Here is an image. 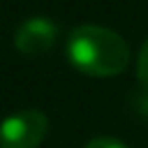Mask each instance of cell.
<instances>
[{
  "label": "cell",
  "mask_w": 148,
  "mask_h": 148,
  "mask_svg": "<svg viewBox=\"0 0 148 148\" xmlns=\"http://www.w3.org/2000/svg\"><path fill=\"white\" fill-rule=\"evenodd\" d=\"M65 55L72 68L79 72L96 79H107L118 76L129 68L131 48L116 31L96 24H83L70 33Z\"/></svg>",
  "instance_id": "6da1fadb"
},
{
  "label": "cell",
  "mask_w": 148,
  "mask_h": 148,
  "mask_svg": "<svg viewBox=\"0 0 148 148\" xmlns=\"http://www.w3.org/2000/svg\"><path fill=\"white\" fill-rule=\"evenodd\" d=\"M48 118L42 111L24 109L0 122V148H37L46 139Z\"/></svg>",
  "instance_id": "7a4b0ae2"
},
{
  "label": "cell",
  "mask_w": 148,
  "mask_h": 148,
  "mask_svg": "<svg viewBox=\"0 0 148 148\" xmlns=\"http://www.w3.org/2000/svg\"><path fill=\"white\" fill-rule=\"evenodd\" d=\"M59 37V26L48 18H31L15 31V48L26 57L48 52Z\"/></svg>",
  "instance_id": "3957f363"
},
{
  "label": "cell",
  "mask_w": 148,
  "mask_h": 148,
  "mask_svg": "<svg viewBox=\"0 0 148 148\" xmlns=\"http://www.w3.org/2000/svg\"><path fill=\"white\" fill-rule=\"evenodd\" d=\"M137 81L148 92V39L142 44V50H139V57H137Z\"/></svg>",
  "instance_id": "277c9868"
},
{
  "label": "cell",
  "mask_w": 148,
  "mask_h": 148,
  "mask_svg": "<svg viewBox=\"0 0 148 148\" xmlns=\"http://www.w3.org/2000/svg\"><path fill=\"white\" fill-rule=\"evenodd\" d=\"M85 148H129L116 137H107V135H100V137H94L87 142Z\"/></svg>",
  "instance_id": "5b68a950"
}]
</instances>
